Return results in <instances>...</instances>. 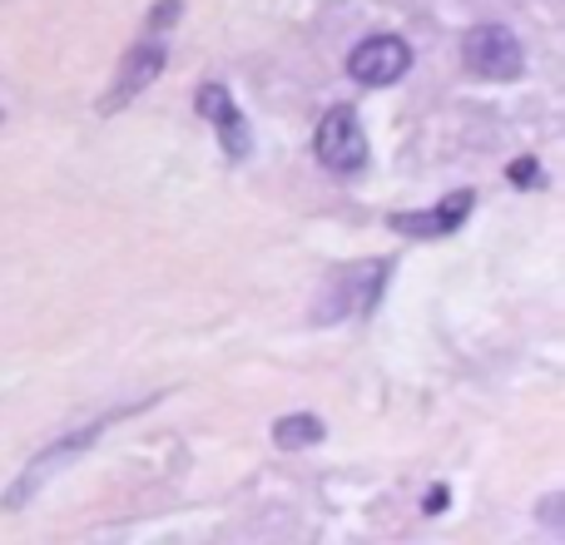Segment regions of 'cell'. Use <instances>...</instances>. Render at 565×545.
<instances>
[{"label": "cell", "mask_w": 565, "mask_h": 545, "mask_svg": "<svg viewBox=\"0 0 565 545\" xmlns=\"http://www.w3.org/2000/svg\"><path fill=\"white\" fill-rule=\"evenodd\" d=\"M109 421H115V417L95 421V427H79V431H75V437H65V441H60V447H50V451H45V457H35V461H30L25 481H20V487H10V491H6V506H25V501H30V496H35V491H40V487H45V481H50V477H55V471H60V467H65V461H70V457H79V451H85V447H95V441H99V431H105V427H109Z\"/></svg>", "instance_id": "obj_4"}, {"label": "cell", "mask_w": 565, "mask_h": 545, "mask_svg": "<svg viewBox=\"0 0 565 545\" xmlns=\"http://www.w3.org/2000/svg\"><path fill=\"white\" fill-rule=\"evenodd\" d=\"M312 149H318V159L332 174H362V169H367V135H362V119L352 115L348 105L322 115Z\"/></svg>", "instance_id": "obj_1"}, {"label": "cell", "mask_w": 565, "mask_h": 545, "mask_svg": "<svg viewBox=\"0 0 565 545\" xmlns=\"http://www.w3.org/2000/svg\"><path fill=\"white\" fill-rule=\"evenodd\" d=\"M471 209H477V194H471V189H457V194L441 199L437 209H422V214H392L387 228H397V234H407V238H447L467 224Z\"/></svg>", "instance_id": "obj_5"}, {"label": "cell", "mask_w": 565, "mask_h": 545, "mask_svg": "<svg viewBox=\"0 0 565 545\" xmlns=\"http://www.w3.org/2000/svg\"><path fill=\"white\" fill-rule=\"evenodd\" d=\"M194 105H199V115H204L209 125L218 129V139H224L228 159H248V149H254V135H248V119L238 115L234 95H228L224 85H199Z\"/></svg>", "instance_id": "obj_6"}, {"label": "cell", "mask_w": 565, "mask_h": 545, "mask_svg": "<svg viewBox=\"0 0 565 545\" xmlns=\"http://www.w3.org/2000/svg\"><path fill=\"white\" fill-rule=\"evenodd\" d=\"M159 70H164V35H159V30H145V40L129 50L125 70H119V85H115V95L105 99V109H119L135 95H145V89L154 85Z\"/></svg>", "instance_id": "obj_7"}, {"label": "cell", "mask_w": 565, "mask_h": 545, "mask_svg": "<svg viewBox=\"0 0 565 545\" xmlns=\"http://www.w3.org/2000/svg\"><path fill=\"white\" fill-rule=\"evenodd\" d=\"M412 70V45L402 35H367L348 55V75L362 85H397Z\"/></svg>", "instance_id": "obj_3"}, {"label": "cell", "mask_w": 565, "mask_h": 545, "mask_svg": "<svg viewBox=\"0 0 565 545\" xmlns=\"http://www.w3.org/2000/svg\"><path fill=\"white\" fill-rule=\"evenodd\" d=\"M461 65L477 79H516L521 75V40L507 25H477L461 40Z\"/></svg>", "instance_id": "obj_2"}, {"label": "cell", "mask_w": 565, "mask_h": 545, "mask_svg": "<svg viewBox=\"0 0 565 545\" xmlns=\"http://www.w3.org/2000/svg\"><path fill=\"white\" fill-rule=\"evenodd\" d=\"M511 179H516V184H541V169L531 164V159H521V164H511Z\"/></svg>", "instance_id": "obj_9"}, {"label": "cell", "mask_w": 565, "mask_h": 545, "mask_svg": "<svg viewBox=\"0 0 565 545\" xmlns=\"http://www.w3.org/2000/svg\"><path fill=\"white\" fill-rule=\"evenodd\" d=\"M274 441H278L282 451L318 447V441H322V421L308 417V412H302V417H278V421H274Z\"/></svg>", "instance_id": "obj_8"}, {"label": "cell", "mask_w": 565, "mask_h": 545, "mask_svg": "<svg viewBox=\"0 0 565 545\" xmlns=\"http://www.w3.org/2000/svg\"><path fill=\"white\" fill-rule=\"evenodd\" d=\"M441 506H447V487H437V491H431V496H427V516H437Z\"/></svg>", "instance_id": "obj_10"}]
</instances>
